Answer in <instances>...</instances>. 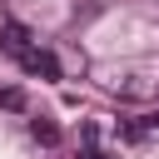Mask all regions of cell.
Segmentation results:
<instances>
[{
    "mask_svg": "<svg viewBox=\"0 0 159 159\" xmlns=\"http://www.w3.org/2000/svg\"><path fill=\"white\" fill-rule=\"evenodd\" d=\"M20 70H25V75H40V80H60V60H55L50 50H35V45L20 55Z\"/></svg>",
    "mask_w": 159,
    "mask_h": 159,
    "instance_id": "6da1fadb",
    "label": "cell"
},
{
    "mask_svg": "<svg viewBox=\"0 0 159 159\" xmlns=\"http://www.w3.org/2000/svg\"><path fill=\"white\" fill-rule=\"evenodd\" d=\"M0 50H5V55H15V60H20V55H25V50H30V30H25V25H20V20H5V25H0Z\"/></svg>",
    "mask_w": 159,
    "mask_h": 159,
    "instance_id": "7a4b0ae2",
    "label": "cell"
},
{
    "mask_svg": "<svg viewBox=\"0 0 159 159\" xmlns=\"http://www.w3.org/2000/svg\"><path fill=\"white\" fill-rule=\"evenodd\" d=\"M30 134H35V144H45V149H55V144H60V124H55V119H45V114H40V119H30Z\"/></svg>",
    "mask_w": 159,
    "mask_h": 159,
    "instance_id": "3957f363",
    "label": "cell"
},
{
    "mask_svg": "<svg viewBox=\"0 0 159 159\" xmlns=\"http://www.w3.org/2000/svg\"><path fill=\"white\" fill-rule=\"evenodd\" d=\"M25 104H30V99H25V89H15V84H10V89H0V109H10V114H25Z\"/></svg>",
    "mask_w": 159,
    "mask_h": 159,
    "instance_id": "277c9868",
    "label": "cell"
},
{
    "mask_svg": "<svg viewBox=\"0 0 159 159\" xmlns=\"http://www.w3.org/2000/svg\"><path fill=\"white\" fill-rule=\"evenodd\" d=\"M80 159H109V154H104L99 144H84V149H80Z\"/></svg>",
    "mask_w": 159,
    "mask_h": 159,
    "instance_id": "5b68a950",
    "label": "cell"
}]
</instances>
